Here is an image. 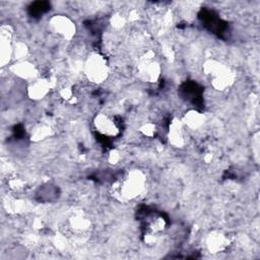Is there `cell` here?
<instances>
[{
    "instance_id": "cell-8",
    "label": "cell",
    "mask_w": 260,
    "mask_h": 260,
    "mask_svg": "<svg viewBox=\"0 0 260 260\" xmlns=\"http://www.w3.org/2000/svg\"><path fill=\"white\" fill-rule=\"evenodd\" d=\"M91 222L83 213H74L67 220V232L71 236L83 237L90 230Z\"/></svg>"
},
{
    "instance_id": "cell-21",
    "label": "cell",
    "mask_w": 260,
    "mask_h": 260,
    "mask_svg": "<svg viewBox=\"0 0 260 260\" xmlns=\"http://www.w3.org/2000/svg\"><path fill=\"white\" fill-rule=\"evenodd\" d=\"M119 158H120V156H119V152H117V151H112L111 153H110V161L112 162V164H116L118 160H119Z\"/></svg>"
},
{
    "instance_id": "cell-3",
    "label": "cell",
    "mask_w": 260,
    "mask_h": 260,
    "mask_svg": "<svg viewBox=\"0 0 260 260\" xmlns=\"http://www.w3.org/2000/svg\"><path fill=\"white\" fill-rule=\"evenodd\" d=\"M84 74L86 78L95 84L104 82L109 76V65L107 59L99 54H91L85 61Z\"/></svg>"
},
{
    "instance_id": "cell-2",
    "label": "cell",
    "mask_w": 260,
    "mask_h": 260,
    "mask_svg": "<svg viewBox=\"0 0 260 260\" xmlns=\"http://www.w3.org/2000/svg\"><path fill=\"white\" fill-rule=\"evenodd\" d=\"M203 72L209 79L212 87L216 90H224L235 81L234 71L215 59H208L204 62Z\"/></svg>"
},
{
    "instance_id": "cell-12",
    "label": "cell",
    "mask_w": 260,
    "mask_h": 260,
    "mask_svg": "<svg viewBox=\"0 0 260 260\" xmlns=\"http://www.w3.org/2000/svg\"><path fill=\"white\" fill-rule=\"evenodd\" d=\"M10 70L19 78L22 79H26V80H32L35 78H37V69L34 66V64H31L28 61L25 60H21V61H17L16 63H14L13 65H11Z\"/></svg>"
},
{
    "instance_id": "cell-16",
    "label": "cell",
    "mask_w": 260,
    "mask_h": 260,
    "mask_svg": "<svg viewBox=\"0 0 260 260\" xmlns=\"http://www.w3.org/2000/svg\"><path fill=\"white\" fill-rule=\"evenodd\" d=\"M26 55L27 48L23 43H16L13 45V58H15L17 61H21Z\"/></svg>"
},
{
    "instance_id": "cell-14",
    "label": "cell",
    "mask_w": 260,
    "mask_h": 260,
    "mask_svg": "<svg viewBox=\"0 0 260 260\" xmlns=\"http://www.w3.org/2000/svg\"><path fill=\"white\" fill-rule=\"evenodd\" d=\"M52 135V129L47 124H39L31 129L30 138L32 141H42Z\"/></svg>"
},
{
    "instance_id": "cell-10",
    "label": "cell",
    "mask_w": 260,
    "mask_h": 260,
    "mask_svg": "<svg viewBox=\"0 0 260 260\" xmlns=\"http://www.w3.org/2000/svg\"><path fill=\"white\" fill-rule=\"evenodd\" d=\"M51 89V82L46 78H35L29 81L26 91L27 95L32 100H42Z\"/></svg>"
},
{
    "instance_id": "cell-6",
    "label": "cell",
    "mask_w": 260,
    "mask_h": 260,
    "mask_svg": "<svg viewBox=\"0 0 260 260\" xmlns=\"http://www.w3.org/2000/svg\"><path fill=\"white\" fill-rule=\"evenodd\" d=\"M13 32L10 25L4 24L0 28V63L7 65L13 58Z\"/></svg>"
},
{
    "instance_id": "cell-15",
    "label": "cell",
    "mask_w": 260,
    "mask_h": 260,
    "mask_svg": "<svg viewBox=\"0 0 260 260\" xmlns=\"http://www.w3.org/2000/svg\"><path fill=\"white\" fill-rule=\"evenodd\" d=\"M6 208L8 211L10 212H22L25 209V202L23 200L20 199H9L7 200V202L5 203Z\"/></svg>"
},
{
    "instance_id": "cell-7",
    "label": "cell",
    "mask_w": 260,
    "mask_h": 260,
    "mask_svg": "<svg viewBox=\"0 0 260 260\" xmlns=\"http://www.w3.org/2000/svg\"><path fill=\"white\" fill-rule=\"evenodd\" d=\"M93 126L98 133L107 137H114L119 133V126L116 119L106 113H100L94 117Z\"/></svg>"
},
{
    "instance_id": "cell-13",
    "label": "cell",
    "mask_w": 260,
    "mask_h": 260,
    "mask_svg": "<svg viewBox=\"0 0 260 260\" xmlns=\"http://www.w3.org/2000/svg\"><path fill=\"white\" fill-rule=\"evenodd\" d=\"M205 116L195 110L188 111L182 119V123L185 128L190 130H198L205 124Z\"/></svg>"
},
{
    "instance_id": "cell-4",
    "label": "cell",
    "mask_w": 260,
    "mask_h": 260,
    "mask_svg": "<svg viewBox=\"0 0 260 260\" xmlns=\"http://www.w3.org/2000/svg\"><path fill=\"white\" fill-rule=\"evenodd\" d=\"M137 73L139 78L145 82H156L160 76V65L155 60L151 51L144 53L138 62Z\"/></svg>"
},
{
    "instance_id": "cell-17",
    "label": "cell",
    "mask_w": 260,
    "mask_h": 260,
    "mask_svg": "<svg viewBox=\"0 0 260 260\" xmlns=\"http://www.w3.org/2000/svg\"><path fill=\"white\" fill-rule=\"evenodd\" d=\"M8 186L15 192H20L25 188V182L19 178H11L8 181Z\"/></svg>"
},
{
    "instance_id": "cell-9",
    "label": "cell",
    "mask_w": 260,
    "mask_h": 260,
    "mask_svg": "<svg viewBox=\"0 0 260 260\" xmlns=\"http://www.w3.org/2000/svg\"><path fill=\"white\" fill-rule=\"evenodd\" d=\"M230 238L221 232H211L206 238V247L210 253H220L230 246Z\"/></svg>"
},
{
    "instance_id": "cell-19",
    "label": "cell",
    "mask_w": 260,
    "mask_h": 260,
    "mask_svg": "<svg viewBox=\"0 0 260 260\" xmlns=\"http://www.w3.org/2000/svg\"><path fill=\"white\" fill-rule=\"evenodd\" d=\"M140 132L146 137H153L156 133V127L153 123H146L140 127Z\"/></svg>"
},
{
    "instance_id": "cell-5",
    "label": "cell",
    "mask_w": 260,
    "mask_h": 260,
    "mask_svg": "<svg viewBox=\"0 0 260 260\" xmlns=\"http://www.w3.org/2000/svg\"><path fill=\"white\" fill-rule=\"evenodd\" d=\"M49 28L56 36L68 41L76 34V26L73 20L63 14L52 16L49 20Z\"/></svg>"
},
{
    "instance_id": "cell-18",
    "label": "cell",
    "mask_w": 260,
    "mask_h": 260,
    "mask_svg": "<svg viewBox=\"0 0 260 260\" xmlns=\"http://www.w3.org/2000/svg\"><path fill=\"white\" fill-rule=\"evenodd\" d=\"M59 94L61 95V98L66 101V102H69V103H73L74 99H75V95H74V91H73V88L71 86H66V87H63L60 91H59Z\"/></svg>"
},
{
    "instance_id": "cell-1",
    "label": "cell",
    "mask_w": 260,
    "mask_h": 260,
    "mask_svg": "<svg viewBox=\"0 0 260 260\" xmlns=\"http://www.w3.org/2000/svg\"><path fill=\"white\" fill-rule=\"evenodd\" d=\"M145 184V175L139 170H132L113 184L112 194L118 201L128 202L144 191Z\"/></svg>"
},
{
    "instance_id": "cell-20",
    "label": "cell",
    "mask_w": 260,
    "mask_h": 260,
    "mask_svg": "<svg viewBox=\"0 0 260 260\" xmlns=\"http://www.w3.org/2000/svg\"><path fill=\"white\" fill-rule=\"evenodd\" d=\"M112 23L115 27L119 28V27H122L123 24L125 23V18L122 17L121 15H115L112 19Z\"/></svg>"
},
{
    "instance_id": "cell-11",
    "label": "cell",
    "mask_w": 260,
    "mask_h": 260,
    "mask_svg": "<svg viewBox=\"0 0 260 260\" xmlns=\"http://www.w3.org/2000/svg\"><path fill=\"white\" fill-rule=\"evenodd\" d=\"M169 141L175 147H183L186 143L185 137V127L182 123V120L178 118H174L170 124L169 133H168Z\"/></svg>"
}]
</instances>
